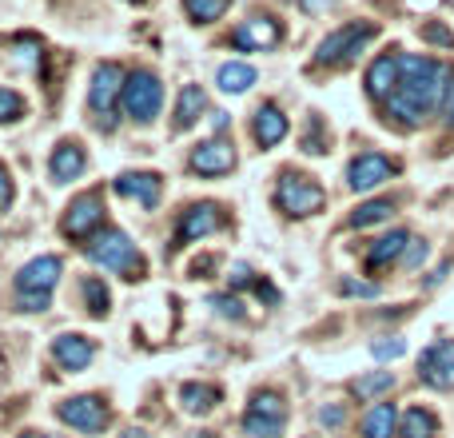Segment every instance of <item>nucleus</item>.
<instances>
[{
  "instance_id": "37",
  "label": "nucleus",
  "mask_w": 454,
  "mask_h": 438,
  "mask_svg": "<svg viewBox=\"0 0 454 438\" xmlns=\"http://www.w3.org/2000/svg\"><path fill=\"white\" fill-rule=\"evenodd\" d=\"M212 307H215V311H220V315H227V319H239V303H235V299H227V295H220V299H212Z\"/></svg>"
},
{
  "instance_id": "3",
  "label": "nucleus",
  "mask_w": 454,
  "mask_h": 438,
  "mask_svg": "<svg viewBox=\"0 0 454 438\" xmlns=\"http://www.w3.org/2000/svg\"><path fill=\"white\" fill-rule=\"evenodd\" d=\"M56 279H60V259L56 255H40L32 263H24L20 275H16V295H20L24 311H48Z\"/></svg>"
},
{
  "instance_id": "19",
  "label": "nucleus",
  "mask_w": 454,
  "mask_h": 438,
  "mask_svg": "<svg viewBox=\"0 0 454 438\" xmlns=\"http://www.w3.org/2000/svg\"><path fill=\"white\" fill-rule=\"evenodd\" d=\"M48 172H52L56 184H72L80 180V172H84V152H80V144H60V148L52 152V160H48Z\"/></svg>"
},
{
  "instance_id": "7",
  "label": "nucleus",
  "mask_w": 454,
  "mask_h": 438,
  "mask_svg": "<svg viewBox=\"0 0 454 438\" xmlns=\"http://www.w3.org/2000/svg\"><path fill=\"white\" fill-rule=\"evenodd\" d=\"M124 108H128V116L140 120V124L156 120L160 108H164V84H160L152 72H132L124 84Z\"/></svg>"
},
{
  "instance_id": "5",
  "label": "nucleus",
  "mask_w": 454,
  "mask_h": 438,
  "mask_svg": "<svg viewBox=\"0 0 454 438\" xmlns=\"http://www.w3.org/2000/svg\"><path fill=\"white\" fill-rule=\"evenodd\" d=\"M287 426V407L275 391H255L247 403V415H243V431L251 438H279Z\"/></svg>"
},
{
  "instance_id": "26",
  "label": "nucleus",
  "mask_w": 454,
  "mask_h": 438,
  "mask_svg": "<svg viewBox=\"0 0 454 438\" xmlns=\"http://www.w3.org/2000/svg\"><path fill=\"white\" fill-rule=\"evenodd\" d=\"M403 438H439V418L423 407H411L407 418H403Z\"/></svg>"
},
{
  "instance_id": "32",
  "label": "nucleus",
  "mask_w": 454,
  "mask_h": 438,
  "mask_svg": "<svg viewBox=\"0 0 454 438\" xmlns=\"http://www.w3.org/2000/svg\"><path fill=\"white\" fill-rule=\"evenodd\" d=\"M371 355L375 359H399V355H407V339H379V343H371Z\"/></svg>"
},
{
  "instance_id": "43",
  "label": "nucleus",
  "mask_w": 454,
  "mask_h": 438,
  "mask_svg": "<svg viewBox=\"0 0 454 438\" xmlns=\"http://www.w3.org/2000/svg\"><path fill=\"white\" fill-rule=\"evenodd\" d=\"M120 438H152V434H144V431H124Z\"/></svg>"
},
{
  "instance_id": "1",
  "label": "nucleus",
  "mask_w": 454,
  "mask_h": 438,
  "mask_svg": "<svg viewBox=\"0 0 454 438\" xmlns=\"http://www.w3.org/2000/svg\"><path fill=\"white\" fill-rule=\"evenodd\" d=\"M399 64H403V76L395 96L387 100V112L399 124L415 128L439 108V100H447L450 68L442 60H431V56H399Z\"/></svg>"
},
{
  "instance_id": "40",
  "label": "nucleus",
  "mask_w": 454,
  "mask_h": 438,
  "mask_svg": "<svg viewBox=\"0 0 454 438\" xmlns=\"http://www.w3.org/2000/svg\"><path fill=\"white\" fill-rule=\"evenodd\" d=\"M231 283H235V287H243V283H251V271H247V267H235V271H231Z\"/></svg>"
},
{
  "instance_id": "9",
  "label": "nucleus",
  "mask_w": 454,
  "mask_h": 438,
  "mask_svg": "<svg viewBox=\"0 0 454 438\" xmlns=\"http://www.w3.org/2000/svg\"><path fill=\"white\" fill-rule=\"evenodd\" d=\"M419 379L434 391H454V339H439L419 355Z\"/></svg>"
},
{
  "instance_id": "45",
  "label": "nucleus",
  "mask_w": 454,
  "mask_h": 438,
  "mask_svg": "<svg viewBox=\"0 0 454 438\" xmlns=\"http://www.w3.org/2000/svg\"><path fill=\"white\" fill-rule=\"evenodd\" d=\"M132 4H140V0H132Z\"/></svg>"
},
{
  "instance_id": "10",
  "label": "nucleus",
  "mask_w": 454,
  "mask_h": 438,
  "mask_svg": "<svg viewBox=\"0 0 454 438\" xmlns=\"http://www.w3.org/2000/svg\"><path fill=\"white\" fill-rule=\"evenodd\" d=\"M60 423H68L72 431H84V434H96L108 426V407H104V399H96V395H76V399L60 403Z\"/></svg>"
},
{
  "instance_id": "25",
  "label": "nucleus",
  "mask_w": 454,
  "mask_h": 438,
  "mask_svg": "<svg viewBox=\"0 0 454 438\" xmlns=\"http://www.w3.org/2000/svg\"><path fill=\"white\" fill-rule=\"evenodd\" d=\"M255 80H259V72L251 68V64L231 60V64H223V68H220V76H215V84H220L223 92H231V96H235V92H247V88L255 84Z\"/></svg>"
},
{
  "instance_id": "13",
  "label": "nucleus",
  "mask_w": 454,
  "mask_h": 438,
  "mask_svg": "<svg viewBox=\"0 0 454 438\" xmlns=\"http://www.w3.org/2000/svg\"><path fill=\"white\" fill-rule=\"evenodd\" d=\"M112 188H116L120 199H136L144 207H156L160 196H164V184H160L156 172H124L112 180Z\"/></svg>"
},
{
  "instance_id": "20",
  "label": "nucleus",
  "mask_w": 454,
  "mask_h": 438,
  "mask_svg": "<svg viewBox=\"0 0 454 438\" xmlns=\"http://www.w3.org/2000/svg\"><path fill=\"white\" fill-rule=\"evenodd\" d=\"M180 407L188 415H212L220 407V391L212 383H184L180 387Z\"/></svg>"
},
{
  "instance_id": "6",
  "label": "nucleus",
  "mask_w": 454,
  "mask_h": 438,
  "mask_svg": "<svg viewBox=\"0 0 454 438\" xmlns=\"http://www.w3.org/2000/svg\"><path fill=\"white\" fill-rule=\"evenodd\" d=\"M120 84H128L120 64H96L92 84H88V108L100 116L104 132L112 128V112H116V100H120Z\"/></svg>"
},
{
  "instance_id": "27",
  "label": "nucleus",
  "mask_w": 454,
  "mask_h": 438,
  "mask_svg": "<svg viewBox=\"0 0 454 438\" xmlns=\"http://www.w3.org/2000/svg\"><path fill=\"white\" fill-rule=\"evenodd\" d=\"M395 387V375L391 371H371V375L355 379L351 383V395L355 399H379V395H387Z\"/></svg>"
},
{
  "instance_id": "38",
  "label": "nucleus",
  "mask_w": 454,
  "mask_h": 438,
  "mask_svg": "<svg viewBox=\"0 0 454 438\" xmlns=\"http://www.w3.org/2000/svg\"><path fill=\"white\" fill-rule=\"evenodd\" d=\"M8 204H12V180H8V172L0 168V212H4Z\"/></svg>"
},
{
  "instance_id": "8",
  "label": "nucleus",
  "mask_w": 454,
  "mask_h": 438,
  "mask_svg": "<svg viewBox=\"0 0 454 438\" xmlns=\"http://www.w3.org/2000/svg\"><path fill=\"white\" fill-rule=\"evenodd\" d=\"M279 207L287 212L291 219H307V215H315L323 207V188L315 180H307V176H299V172H287L279 180Z\"/></svg>"
},
{
  "instance_id": "31",
  "label": "nucleus",
  "mask_w": 454,
  "mask_h": 438,
  "mask_svg": "<svg viewBox=\"0 0 454 438\" xmlns=\"http://www.w3.org/2000/svg\"><path fill=\"white\" fill-rule=\"evenodd\" d=\"M24 116V100L12 92V88H0V124H12V120Z\"/></svg>"
},
{
  "instance_id": "39",
  "label": "nucleus",
  "mask_w": 454,
  "mask_h": 438,
  "mask_svg": "<svg viewBox=\"0 0 454 438\" xmlns=\"http://www.w3.org/2000/svg\"><path fill=\"white\" fill-rule=\"evenodd\" d=\"M319 418H323L327 426H339L347 415H343V407H323V411H319Z\"/></svg>"
},
{
  "instance_id": "44",
  "label": "nucleus",
  "mask_w": 454,
  "mask_h": 438,
  "mask_svg": "<svg viewBox=\"0 0 454 438\" xmlns=\"http://www.w3.org/2000/svg\"><path fill=\"white\" fill-rule=\"evenodd\" d=\"M24 438H40V434H36V431H28V434H24Z\"/></svg>"
},
{
  "instance_id": "15",
  "label": "nucleus",
  "mask_w": 454,
  "mask_h": 438,
  "mask_svg": "<svg viewBox=\"0 0 454 438\" xmlns=\"http://www.w3.org/2000/svg\"><path fill=\"white\" fill-rule=\"evenodd\" d=\"M235 168V148L227 140H204L192 152V172L196 176H227Z\"/></svg>"
},
{
  "instance_id": "42",
  "label": "nucleus",
  "mask_w": 454,
  "mask_h": 438,
  "mask_svg": "<svg viewBox=\"0 0 454 438\" xmlns=\"http://www.w3.org/2000/svg\"><path fill=\"white\" fill-rule=\"evenodd\" d=\"M299 4H303V8H307V12H319V8H327V4H331V0H299Z\"/></svg>"
},
{
  "instance_id": "35",
  "label": "nucleus",
  "mask_w": 454,
  "mask_h": 438,
  "mask_svg": "<svg viewBox=\"0 0 454 438\" xmlns=\"http://www.w3.org/2000/svg\"><path fill=\"white\" fill-rule=\"evenodd\" d=\"M423 40H431V44H442V48H454V32L442 28V24H427V28H423Z\"/></svg>"
},
{
  "instance_id": "22",
  "label": "nucleus",
  "mask_w": 454,
  "mask_h": 438,
  "mask_svg": "<svg viewBox=\"0 0 454 438\" xmlns=\"http://www.w3.org/2000/svg\"><path fill=\"white\" fill-rule=\"evenodd\" d=\"M399 426V411L391 403H375V407L363 415V438H391Z\"/></svg>"
},
{
  "instance_id": "21",
  "label": "nucleus",
  "mask_w": 454,
  "mask_h": 438,
  "mask_svg": "<svg viewBox=\"0 0 454 438\" xmlns=\"http://www.w3.org/2000/svg\"><path fill=\"white\" fill-rule=\"evenodd\" d=\"M283 136H287V116H283L275 104H263V108L255 112V140L263 144V148H275Z\"/></svg>"
},
{
  "instance_id": "30",
  "label": "nucleus",
  "mask_w": 454,
  "mask_h": 438,
  "mask_svg": "<svg viewBox=\"0 0 454 438\" xmlns=\"http://www.w3.org/2000/svg\"><path fill=\"white\" fill-rule=\"evenodd\" d=\"M84 299L92 303V315H96V319H104V315H108V287H104L100 279H88V283H84Z\"/></svg>"
},
{
  "instance_id": "41",
  "label": "nucleus",
  "mask_w": 454,
  "mask_h": 438,
  "mask_svg": "<svg viewBox=\"0 0 454 438\" xmlns=\"http://www.w3.org/2000/svg\"><path fill=\"white\" fill-rule=\"evenodd\" d=\"M442 112H447V120L454 124V80H450V88H447V100H442Z\"/></svg>"
},
{
  "instance_id": "29",
  "label": "nucleus",
  "mask_w": 454,
  "mask_h": 438,
  "mask_svg": "<svg viewBox=\"0 0 454 438\" xmlns=\"http://www.w3.org/2000/svg\"><path fill=\"white\" fill-rule=\"evenodd\" d=\"M184 8H188V16L196 24H212L231 8V0H184Z\"/></svg>"
},
{
  "instance_id": "23",
  "label": "nucleus",
  "mask_w": 454,
  "mask_h": 438,
  "mask_svg": "<svg viewBox=\"0 0 454 438\" xmlns=\"http://www.w3.org/2000/svg\"><path fill=\"white\" fill-rule=\"evenodd\" d=\"M207 112V96H204V88H196V84H188L180 92V104H176V128H192L200 116Z\"/></svg>"
},
{
  "instance_id": "12",
  "label": "nucleus",
  "mask_w": 454,
  "mask_h": 438,
  "mask_svg": "<svg viewBox=\"0 0 454 438\" xmlns=\"http://www.w3.org/2000/svg\"><path fill=\"white\" fill-rule=\"evenodd\" d=\"M104 223V204L100 196H80L76 204L64 212V235H72V239H92L96 231H100Z\"/></svg>"
},
{
  "instance_id": "4",
  "label": "nucleus",
  "mask_w": 454,
  "mask_h": 438,
  "mask_svg": "<svg viewBox=\"0 0 454 438\" xmlns=\"http://www.w3.org/2000/svg\"><path fill=\"white\" fill-rule=\"evenodd\" d=\"M375 24L359 20V24H343V28H335L327 40L319 44V52H315V60L323 64V68H335V64H351L355 56L363 52V48L375 40Z\"/></svg>"
},
{
  "instance_id": "16",
  "label": "nucleus",
  "mask_w": 454,
  "mask_h": 438,
  "mask_svg": "<svg viewBox=\"0 0 454 438\" xmlns=\"http://www.w3.org/2000/svg\"><path fill=\"white\" fill-rule=\"evenodd\" d=\"M399 76H403L399 56H379L367 68V92L375 96V100H391L395 88H399Z\"/></svg>"
},
{
  "instance_id": "14",
  "label": "nucleus",
  "mask_w": 454,
  "mask_h": 438,
  "mask_svg": "<svg viewBox=\"0 0 454 438\" xmlns=\"http://www.w3.org/2000/svg\"><path fill=\"white\" fill-rule=\"evenodd\" d=\"M231 44L235 48H247V52H267V48L279 44V24L271 16H251L247 24L231 32Z\"/></svg>"
},
{
  "instance_id": "34",
  "label": "nucleus",
  "mask_w": 454,
  "mask_h": 438,
  "mask_svg": "<svg viewBox=\"0 0 454 438\" xmlns=\"http://www.w3.org/2000/svg\"><path fill=\"white\" fill-rule=\"evenodd\" d=\"M303 152H327V144H323V124H319V120H311V124H307Z\"/></svg>"
},
{
  "instance_id": "17",
  "label": "nucleus",
  "mask_w": 454,
  "mask_h": 438,
  "mask_svg": "<svg viewBox=\"0 0 454 438\" xmlns=\"http://www.w3.org/2000/svg\"><path fill=\"white\" fill-rule=\"evenodd\" d=\"M220 223H223L220 207L215 204H196L188 215H184L180 231H176V243H192V239H200V235H212Z\"/></svg>"
},
{
  "instance_id": "33",
  "label": "nucleus",
  "mask_w": 454,
  "mask_h": 438,
  "mask_svg": "<svg viewBox=\"0 0 454 438\" xmlns=\"http://www.w3.org/2000/svg\"><path fill=\"white\" fill-rule=\"evenodd\" d=\"M339 291H343V295H359V299H375L379 295L375 283H359V279H343L339 283Z\"/></svg>"
},
{
  "instance_id": "36",
  "label": "nucleus",
  "mask_w": 454,
  "mask_h": 438,
  "mask_svg": "<svg viewBox=\"0 0 454 438\" xmlns=\"http://www.w3.org/2000/svg\"><path fill=\"white\" fill-rule=\"evenodd\" d=\"M423 259H427V243H423V239H411L407 255H403V267H419Z\"/></svg>"
},
{
  "instance_id": "11",
  "label": "nucleus",
  "mask_w": 454,
  "mask_h": 438,
  "mask_svg": "<svg viewBox=\"0 0 454 438\" xmlns=\"http://www.w3.org/2000/svg\"><path fill=\"white\" fill-rule=\"evenodd\" d=\"M391 176H395V164L387 156H379V152H363V156H355L351 168H347L351 192H375L379 184H387Z\"/></svg>"
},
{
  "instance_id": "18",
  "label": "nucleus",
  "mask_w": 454,
  "mask_h": 438,
  "mask_svg": "<svg viewBox=\"0 0 454 438\" xmlns=\"http://www.w3.org/2000/svg\"><path fill=\"white\" fill-rule=\"evenodd\" d=\"M52 355H56V363H60L64 371H84L88 363H92L96 347L88 343L84 335H60L52 343Z\"/></svg>"
},
{
  "instance_id": "24",
  "label": "nucleus",
  "mask_w": 454,
  "mask_h": 438,
  "mask_svg": "<svg viewBox=\"0 0 454 438\" xmlns=\"http://www.w3.org/2000/svg\"><path fill=\"white\" fill-rule=\"evenodd\" d=\"M407 243H411V235H407V231H391V235H383V239H379L375 247H371L367 263H371V267H387V263H395V259L407 255Z\"/></svg>"
},
{
  "instance_id": "28",
  "label": "nucleus",
  "mask_w": 454,
  "mask_h": 438,
  "mask_svg": "<svg viewBox=\"0 0 454 438\" xmlns=\"http://www.w3.org/2000/svg\"><path fill=\"white\" fill-rule=\"evenodd\" d=\"M391 215H395V199H371V204H363L351 212V227L383 223V219H391Z\"/></svg>"
},
{
  "instance_id": "2",
  "label": "nucleus",
  "mask_w": 454,
  "mask_h": 438,
  "mask_svg": "<svg viewBox=\"0 0 454 438\" xmlns=\"http://www.w3.org/2000/svg\"><path fill=\"white\" fill-rule=\"evenodd\" d=\"M88 255L100 267H108V271L128 275V279H140V271H144V259H140V251H136V243L128 239L124 231H116V227L96 231L92 239H88Z\"/></svg>"
}]
</instances>
